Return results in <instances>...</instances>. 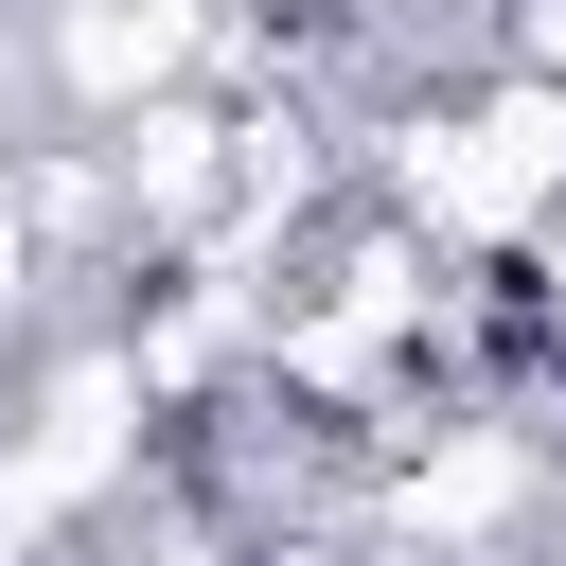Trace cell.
Instances as JSON below:
<instances>
[{"mask_svg":"<svg viewBox=\"0 0 566 566\" xmlns=\"http://www.w3.org/2000/svg\"><path fill=\"white\" fill-rule=\"evenodd\" d=\"M106 142H124V212H142V230H195V212L230 195V124H212L195 88H159V106H124Z\"/></svg>","mask_w":566,"mask_h":566,"instance_id":"4","label":"cell"},{"mask_svg":"<svg viewBox=\"0 0 566 566\" xmlns=\"http://www.w3.org/2000/svg\"><path fill=\"white\" fill-rule=\"evenodd\" d=\"M389 212H407L424 248H548V230H566V88H548V71H495V88H460V106H407Z\"/></svg>","mask_w":566,"mask_h":566,"instance_id":"1","label":"cell"},{"mask_svg":"<svg viewBox=\"0 0 566 566\" xmlns=\"http://www.w3.org/2000/svg\"><path fill=\"white\" fill-rule=\"evenodd\" d=\"M513 71H548V88H566V0H531V18H513Z\"/></svg>","mask_w":566,"mask_h":566,"instance_id":"5","label":"cell"},{"mask_svg":"<svg viewBox=\"0 0 566 566\" xmlns=\"http://www.w3.org/2000/svg\"><path fill=\"white\" fill-rule=\"evenodd\" d=\"M195 35H212L195 0H53V71H71V106H106V124L159 106V88L195 71Z\"/></svg>","mask_w":566,"mask_h":566,"instance_id":"3","label":"cell"},{"mask_svg":"<svg viewBox=\"0 0 566 566\" xmlns=\"http://www.w3.org/2000/svg\"><path fill=\"white\" fill-rule=\"evenodd\" d=\"M548 301H566V230H548Z\"/></svg>","mask_w":566,"mask_h":566,"instance_id":"6","label":"cell"},{"mask_svg":"<svg viewBox=\"0 0 566 566\" xmlns=\"http://www.w3.org/2000/svg\"><path fill=\"white\" fill-rule=\"evenodd\" d=\"M531 513H548V442H531V424H424V460L389 478V531H407V548H442V566L513 548Z\"/></svg>","mask_w":566,"mask_h":566,"instance_id":"2","label":"cell"}]
</instances>
